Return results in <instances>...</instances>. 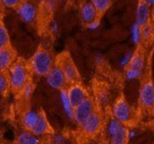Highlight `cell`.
I'll return each mask as SVG.
<instances>
[{
    "instance_id": "6da1fadb",
    "label": "cell",
    "mask_w": 154,
    "mask_h": 144,
    "mask_svg": "<svg viewBox=\"0 0 154 144\" xmlns=\"http://www.w3.org/2000/svg\"><path fill=\"white\" fill-rule=\"evenodd\" d=\"M10 89L15 93H21L24 87L30 81V69L27 63L16 60L6 71Z\"/></svg>"
},
{
    "instance_id": "7a4b0ae2",
    "label": "cell",
    "mask_w": 154,
    "mask_h": 144,
    "mask_svg": "<svg viewBox=\"0 0 154 144\" xmlns=\"http://www.w3.org/2000/svg\"><path fill=\"white\" fill-rule=\"evenodd\" d=\"M51 53L44 47H39L29 59V66L33 74L39 77H45L54 65Z\"/></svg>"
},
{
    "instance_id": "3957f363",
    "label": "cell",
    "mask_w": 154,
    "mask_h": 144,
    "mask_svg": "<svg viewBox=\"0 0 154 144\" xmlns=\"http://www.w3.org/2000/svg\"><path fill=\"white\" fill-rule=\"evenodd\" d=\"M56 64L60 66L63 72L66 79L67 80V83L69 84H75V83H80L81 80V74L77 68L76 64L75 63L73 58L71 55L65 51L60 53L58 58Z\"/></svg>"
},
{
    "instance_id": "277c9868",
    "label": "cell",
    "mask_w": 154,
    "mask_h": 144,
    "mask_svg": "<svg viewBox=\"0 0 154 144\" xmlns=\"http://www.w3.org/2000/svg\"><path fill=\"white\" fill-rule=\"evenodd\" d=\"M112 112L113 118L119 120L125 126L133 119L134 116V111L131 105L123 96H120L115 100L112 104Z\"/></svg>"
},
{
    "instance_id": "5b68a950",
    "label": "cell",
    "mask_w": 154,
    "mask_h": 144,
    "mask_svg": "<svg viewBox=\"0 0 154 144\" xmlns=\"http://www.w3.org/2000/svg\"><path fill=\"white\" fill-rule=\"evenodd\" d=\"M96 111V103L94 99L88 96L81 104H79L76 107L74 108L73 120L78 126L81 127L82 124Z\"/></svg>"
},
{
    "instance_id": "8992f818",
    "label": "cell",
    "mask_w": 154,
    "mask_h": 144,
    "mask_svg": "<svg viewBox=\"0 0 154 144\" xmlns=\"http://www.w3.org/2000/svg\"><path fill=\"white\" fill-rule=\"evenodd\" d=\"M139 102L144 109H154V83L152 79H146L141 84Z\"/></svg>"
},
{
    "instance_id": "52a82bcc",
    "label": "cell",
    "mask_w": 154,
    "mask_h": 144,
    "mask_svg": "<svg viewBox=\"0 0 154 144\" xmlns=\"http://www.w3.org/2000/svg\"><path fill=\"white\" fill-rule=\"evenodd\" d=\"M45 77L48 85L51 88L60 91L62 89H65L66 85L68 84L61 69L56 64H54L53 67L51 69V71L48 73Z\"/></svg>"
},
{
    "instance_id": "ba28073f",
    "label": "cell",
    "mask_w": 154,
    "mask_h": 144,
    "mask_svg": "<svg viewBox=\"0 0 154 144\" xmlns=\"http://www.w3.org/2000/svg\"><path fill=\"white\" fill-rule=\"evenodd\" d=\"M103 125V118L100 113L96 111L81 126L82 130L87 135L93 136L99 133Z\"/></svg>"
},
{
    "instance_id": "9c48e42d",
    "label": "cell",
    "mask_w": 154,
    "mask_h": 144,
    "mask_svg": "<svg viewBox=\"0 0 154 144\" xmlns=\"http://www.w3.org/2000/svg\"><path fill=\"white\" fill-rule=\"evenodd\" d=\"M66 94L70 101V104L74 108L88 97V93L85 88L81 83L70 84L66 89Z\"/></svg>"
},
{
    "instance_id": "30bf717a",
    "label": "cell",
    "mask_w": 154,
    "mask_h": 144,
    "mask_svg": "<svg viewBox=\"0 0 154 144\" xmlns=\"http://www.w3.org/2000/svg\"><path fill=\"white\" fill-rule=\"evenodd\" d=\"M16 11L20 17L22 19V20H24L25 22H29V23L34 21L37 14V9L35 5L27 0H24L16 8Z\"/></svg>"
},
{
    "instance_id": "8fae6325",
    "label": "cell",
    "mask_w": 154,
    "mask_h": 144,
    "mask_svg": "<svg viewBox=\"0 0 154 144\" xmlns=\"http://www.w3.org/2000/svg\"><path fill=\"white\" fill-rule=\"evenodd\" d=\"M30 132L38 137L45 136L52 133V128L47 118L45 113L43 111H40L37 122Z\"/></svg>"
},
{
    "instance_id": "7c38bea8",
    "label": "cell",
    "mask_w": 154,
    "mask_h": 144,
    "mask_svg": "<svg viewBox=\"0 0 154 144\" xmlns=\"http://www.w3.org/2000/svg\"><path fill=\"white\" fill-rule=\"evenodd\" d=\"M151 15L150 5L144 0H139L136 11V23L141 28L149 23Z\"/></svg>"
},
{
    "instance_id": "4fadbf2b",
    "label": "cell",
    "mask_w": 154,
    "mask_h": 144,
    "mask_svg": "<svg viewBox=\"0 0 154 144\" xmlns=\"http://www.w3.org/2000/svg\"><path fill=\"white\" fill-rule=\"evenodd\" d=\"M16 61V53L11 46L0 50V72H6Z\"/></svg>"
},
{
    "instance_id": "5bb4252c",
    "label": "cell",
    "mask_w": 154,
    "mask_h": 144,
    "mask_svg": "<svg viewBox=\"0 0 154 144\" xmlns=\"http://www.w3.org/2000/svg\"><path fill=\"white\" fill-rule=\"evenodd\" d=\"M80 14H81V18L82 21L85 24H88L93 20L98 19V16H99V14H97V10L95 9V7L93 6L91 3L84 4L81 8Z\"/></svg>"
},
{
    "instance_id": "9a60e30c",
    "label": "cell",
    "mask_w": 154,
    "mask_h": 144,
    "mask_svg": "<svg viewBox=\"0 0 154 144\" xmlns=\"http://www.w3.org/2000/svg\"><path fill=\"white\" fill-rule=\"evenodd\" d=\"M16 144H41V140L30 131L23 129L17 135Z\"/></svg>"
},
{
    "instance_id": "2e32d148",
    "label": "cell",
    "mask_w": 154,
    "mask_h": 144,
    "mask_svg": "<svg viewBox=\"0 0 154 144\" xmlns=\"http://www.w3.org/2000/svg\"><path fill=\"white\" fill-rule=\"evenodd\" d=\"M128 129L126 126H123L117 132L110 135V144H128Z\"/></svg>"
},
{
    "instance_id": "e0dca14e",
    "label": "cell",
    "mask_w": 154,
    "mask_h": 144,
    "mask_svg": "<svg viewBox=\"0 0 154 144\" xmlns=\"http://www.w3.org/2000/svg\"><path fill=\"white\" fill-rule=\"evenodd\" d=\"M39 113L40 112H36V111H28L24 113L22 117V124L24 129L31 131L34 128L39 118Z\"/></svg>"
},
{
    "instance_id": "ac0fdd59",
    "label": "cell",
    "mask_w": 154,
    "mask_h": 144,
    "mask_svg": "<svg viewBox=\"0 0 154 144\" xmlns=\"http://www.w3.org/2000/svg\"><path fill=\"white\" fill-rule=\"evenodd\" d=\"M60 101H61L64 112L69 119L73 120V118H74V107L70 104V101H69L67 94H66V89L65 88V89L60 90Z\"/></svg>"
},
{
    "instance_id": "d6986e66",
    "label": "cell",
    "mask_w": 154,
    "mask_h": 144,
    "mask_svg": "<svg viewBox=\"0 0 154 144\" xmlns=\"http://www.w3.org/2000/svg\"><path fill=\"white\" fill-rule=\"evenodd\" d=\"M144 64H145V59H144L143 54L137 51V52L132 54L130 62L127 67H132V68H136V69L143 71V69L144 67Z\"/></svg>"
},
{
    "instance_id": "ffe728a7",
    "label": "cell",
    "mask_w": 154,
    "mask_h": 144,
    "mask_svg": "<svg viewBox=\"0 0 154 144\" xmlns=\"http://www.w3.org/2000/svg\"><path fill=\"white\" fill-rule=\"evenodd\" d=\"M91 3L97 10V14L100 15V14H105L112 6V0H91Z\"/></svg>"
},
{
    "instance_id": "44dd1931",
    "label": "cell",
    "mask_w": 154,
    "mask_h": 144,
    "mask_svg": "<svg viewBox=\"0 0 154 144\" xmlns=\"http://www.w3.org/2000/svg\"><path fill=\"white\" fill-rule=\"evenodd\" d=\"M10 35L7 28L2 21H0V50L11 46Z\"/></svg>"
},
{
    "instance_id": "7402d4cb",
    "label": "cell",
    "mask_w": 154,
    "mask_h": 144,
    "mask_svg": "<svg viewBox=\"0 0 154 144\" xmlns=\"http://www.w3.org/2000/svg\"><path fill=\"white\" fill-rule=\"evenodd\" d=\"M131 37H132V42L136 45H138L142 41V28L136 22L133 24L131 28Z\"/></svg>"
},
{
    "instance_id": "603a6c76",
    "label": "cell",
    "mask_w": 154,
    "mask_h": 144,
    "mask_svg": "<svg viewBox=\"0 0 154 144\" xmlns=\"http://www.w3.org/2000/svg\"><path fill=\"white\" fill-rule=\"evenodd\" d=\"M142 75H143V71L136 69V68H132V67H126L125 76H126L127 80H138L142 77Z\"/></svg>"
},
{
    "instance_id": "cb8c5ba5",
    "label": "cell",
    "mask_w": 154,
    "mask_h": 144,
    "mask_svg": "<svg viewBox=\"0 0 154 144\" xmlns=\"http://www.w3.org/2000/svg\"><path fill=\"white\" fill-rule=\"evenodd\" d=\"M10 88L6 72L0 73V95H5Z\"/></svg>"
},
{
    "instance_id": "d4e9b609",
    "label": "cell",
    "mask_w": 154,
    "mask_h": 144,
    "mask_svg": "<svg viewBox=\"0 0 154 144\" xmlns=\"http://www.w3.org/2000/svg\"><path fill=\"white\" fill-rule=\"evenodd\" d=\"M123 126H125L124 124H122V122H120L119 120L115 119V118H112L107 126V134L108 135H112V134H114L115 132H117L119 129L122 128Z\"/></svg>"
},
{
    "instance_id": "484cf974",
    "label": "cell",
    "mask_w": 154,
    "mask_h": 144,
    "mask_svg": "<svg viewBox=\"0 0 154 144\" xmlns=\"http://www.w3.org/2000/svg\"><path fill=\"white\" fill-rule=\"evenodd\" d=\"M34 90H35V86H34V84H33V82L32 81H29L25 87H24V88L22 89V91H21V95L22 96L25 98V99H29L32 95H33V93H34Z\"/></svg>"
},
{
    "instance_id": "4316f807",
    "label": "cell",
    "mask_w": 154,
    "mask_h": 144,
    "mask_svg": "<svg viewBox=\"0 0 154 144\" xmlns=\"http://www.w3.org/2000/svg\"><path fill=\"white\" fill-rule=\"evenodd\" d=\"M152 31H153V29L150 23L142 27V40H144V41L149 40L152 37Z\"/></svg>"
},
{
    "instance_id": "83f0119b",
    "label": "cell",
    "mask_w": 154,
    "mask_h": 144,
    "mask_svg": "<svg viewBox=\"0 0 154 144\" xmlns=\"http://www.w3.org/2000/svg\"><path fill=\"white\" fill-rule=\"evenodd\" d=\"M3 4L11 9H16L24 0H1Z\"/></svg>"
},
{
    "instance_id": "f1b7e54d",
    "label": "cell",
    "mask_w": 154,
    "mask_h": 144,
    "mask_svg": "<svg viewBox=\"0 0 154 144\" xmlns=\"http://www.w3.org/2000/svg\"><path fill=\"white\" fill-rule=\"evenodd\" d=\"M131 57H132V53H131V52H128V53L124 56L123 58H122V60H121V62H120L121 66H122V67H127V66L128 65V64H129V62H130Z\"/></svg>"
},
{
    "instance_id": "f546056e",
    "label": "cell",
    "mask_w": 154,
    "mask_h": 144,
    "mask_svg": "<svg viewBox=\"0 0 154 144\" xmlns=\"http://www.w3.org/2000/svg\"><path fill=\"white\" fill-rule=\"evenodd\" d=\"M86 26H87V28L90 29V30H96V29H97L99 28V26H100V20H99V18L95 20H93L91 22H90V23H88V24H86Z\"/></svg>"
},
{
    "instance_id": "4dcf8cb0",
    "label": "cell",
    "mask_w": 154,
    "mask_h": 144,
    "mask_svg": "<svg viewBox=\"0 0 154 144\" xmlns=\"http://www.w3.org/2000/svg\"><path fill=\"white\" fill-rule=\"evenodd\" d=\"M53 142H54V144H64L65 143V138L61 134H57L54 136Z\"/></svg>"
},
{
    "instance_id": "1f68e13d",
    "label": "cell",
    "mask_w": 154,
    "mask_h": 144,
    "mask_svg": "<svg viewBox=\"0 0 154 144\" xmlns=\"http://www.w3.org/2000/svg\"><path fill=\"white\" fill-rule=\"evenodd\" d=\"M50 29L52 34H57L59 32V24L56 21H52L50 26Z\"/></svg>"
},
{
    "instance_id": "d6a6232c",
    "label": "cell",
    "mask_w": 154,
    "mask_h": 144,
    "mask_svg": "<svg viewBox=\"0 0 154 144\" xmlns=\"http://www.w3.org/2000/svg\"><path fill=\"white\" fill-rule=\"evenodd\" d=\"M128 139L131 140V139H133V138L137 135V133H136L135 130H128Z\"/></svg>"
},
{
    "instance_id": "836d02e7",
    "label": "cell",
    "mask_w": 154,
    "mask_h": 144,
    "mask_svg": "<svg viewBox=\"0 0 154 144\" xmlns=\"http://www.w3.org/2000/svg\"><path fill=\"white\" fill-rule=\"evenodd\" d=\"M150 6H154V0H144Z\"/></svg>"
},
{
    "instance_id": "e575fe53",
    "label": "cell",
    "mask_w": 154,
    "mask_h": 144,
    "mask_svg": "<svg viewBox=\"0 0 154 144\" xmlns=\"http://www.w3.org/2000/svg\"><path fill=\"white\" fill-rule=\"evenodd\" d=\"M39 1H44V0H39Z\"/></svg>"
},
{
    "instance_id": "d590c367",
    "label": "cell",
    "mask_w": 154,
    "mask_h": 144,
    "mask_svg": "<svg viewBox=\"0 0 154 144\" xmlns=\"http://www.w3.org/2000/svg\"><path fill=\"white\" fill-rule=\"evenodd\" d=\"M0 139H1V135H0Z\"/></svg>"
},
{
    "instance_id": "8d00e7d4",
    "label": "cell",
    "mask_w": 154,
    "mask_h": 144,
    "mask_svg": "<svg viewBox=\"0 0 154 144\" xmlns=\"http://www.w3.org/2000/svg\"><path fill=\"white\" fill-rule=\"evenodd\" d=\"M0 73H2V72H0Z\"/></svg>"
},
{
    "instance_id": "74e56055",
    "label": "cell",
    "mask_w": 154,
    "mask_h": 144,
    "mask_svg": "<svg viewBox=\"0 0 154 144\" xmlns=\"http://www.w3.org/2000/svg\"><path fill=\"white\" fill-rule=\"evenodd\" d=\"M0 144H1V143H0Z\"/></svg>"
},
{
    "instance_id": "f35d334b",
    "label": "cell",
    "mask_w": 154,
    "mask_h": 144,
    "mask_svg": "<svg viewBox=\"0 0 154 144\" xmlns=\"http://www.w3.org/2000/svg\"><path fill=\"white\" fill-rule=\"evenodd\" d=\"M15 144H16V143H15Z\"/></svg>"
}]
</instances>
